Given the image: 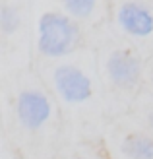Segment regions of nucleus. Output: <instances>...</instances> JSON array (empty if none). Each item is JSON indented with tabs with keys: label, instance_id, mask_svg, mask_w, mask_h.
<instances>
[{
	"label": "nucleus",
	"instance_id": "obj_1",
	"mask_svg": "<svg viewBox=\"0 0 153 159\" xmlns=\"http://www.w3.org/2000/svg\"><path fill=\"white\" fill-rule=\"evenodd\" d=\"M82 41V29L62 12H45L37 21V51L45 58L58 60L72 54Z\"/></svg>",
	"mask_w": 153,
	"mask_h": 159
},
{
	"label": "nucleus",
	"instance_id": "obj_2",
	"mask_svg": "<svg viewBox=\"0 0 153 159\" xmlns=\"http://www.w3.org/2000/svg\"><path fill=\"white\" fill-rule=\"evenodd\" d=\"M14 115L20 128L29 136L43 134L52 120L54 107L51 97L39 87H23L14 101Z\"/></svg>",
	"mask_w": 153,
	"mask_h": 159
},
{
	"label": "nucleus",
	"instance_id": "obj_3",
	"mask_svg": "<svg viewBox=\"0 0 153 159\" xmlns=\"http://www.w3.org/2000/svg\"><path fill=\"white\" fill-rule=\"evenodd\" d=\"M51 82L56 97L70 107H83L95 95V84L89 72L72 62H62L54 66Z\"/></svg>",
	"mask_w": 153,
	"mask_h": 159
},
{
	"label": "nucleus",
	"instance_id": "obj_4",
	"mask_svg": "<svg viewBox=\"0 0 153 159\" xmlns=\"http://www.w3.org/2000/svg\"><path fill=\"white\" fill-rule=\"evenodd\" d=\"M107 82L116 91H134L143 76V62L130 49H112L103 62Z\"/></svg>",
	"mask_w": 153,
	"mask_h": 159
},
{
	"label": "nucleus",
	"instance_id": "obj_5",
	"mask_svg": "<svg viewBox=\"0 0 153 159\" xmlns=\"http://www.w3.org/2000/svg\"><path fill=\"white\" fill-rule=\"evenodd\" d=\"M109 159H153V134L143 126H132L107 140Z\"/></svg>",
	"mask_w": 153,
	"mask_h": 159
},
{
	"label": "nucleus",
	"instance_id": "obj_6",
	"mask_svg": "<svg viewBox=\"0 0 153 159\" xmlns=\"http://www.w3.org/2000/svg\"><path fill=\"white\" fill-rule=\"evenodd\" d=\"M116 23L128 37L149 39L153 37V12L140 2H122L116 10Z\"/></svg>",
	"mask_w": 153,
	"mask_h": 159
},
{
	"label": "nucleus",
	"instance_id": "obj_7",
	"mask_svg": "<svg viewBox=\"0 0 153 159\" xmlns=\"http://www.w3.org/2000/svg\"><path fill=\"white\" fill-rule=\"evenodd\" d=\"M60 2L64 12L74 20H87L97 6V0H60Z\"/></svg>",
	"mask_w": 153,
	"mask_h": 159
},
{
	"label": "nucleus",
	"instance_id": "obj_8",
	"mask_svg": "<svg viewBox=\"0 0 153 159\" xmlns=\"http://www.w3.org/2000/svg\"><path fill=\"white\" fill-rule=\"evenodd\" d=\"M58 159H109L107 149L93 148V144H78L76 148L68 149Z\"/></svg>",
	"mask_w": 153,
	"mask_h": 159
},
{
	"label": "nucleus",
	"instance_id": "obj_9",
	"mask_svg": "<svg viewBox=\"0 0 153 159\" xmlns=\"http://www.w3.org/2000/svg\"><path fill=\"white\" fill-rule=\"evenodd\" d=\"M0 25H2V31L6 35H12L20 29L21 25V18H20V12L16 10L14 6L6 4L2 6V12H0Z\"/></svg>",
	"mask_w": 153,
	"mask_h": 159
},
{
	"label": "nucleus",
	"instance_id": "obj_10",
	"mask_svg": "<svg viewBox=\"0 0 153 159\" xmlns=\"http://www.w3.org/2000/svg\"><path fill=\"white\" fill-rule=\"evenodd\" d=\"M142 126L153 134V105H149L146 111H143V124Z\"/></svg>",
	"mask_w": 153,
	"mask_h": 159
},
{
	"label": "nucleus",
	"instance_id": "obj_11",
	"mask_svg": "<svg viewBox=\"0 0 153 159\" xmlns=\"http://www.w3.org/2000/svg\"><path fill=\"white\" fill-rule=\"evenodd\" d=\"M149 82H151V85H153V70H151V74H149Z\"/></svg>",
	"mask_w": 153,
	"mask_h": 159
}]
</instances>
